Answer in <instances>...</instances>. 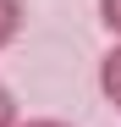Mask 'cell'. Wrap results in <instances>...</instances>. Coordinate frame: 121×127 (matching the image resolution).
Instances as JSON below:
<instances>
[{
	"label": "cell",
	"mask_w": 121,
	"mask_h": 127,
	"mask_svg": "<svg viewBox=\"0 0 121 127\" xmlns=\"http://www.w3.org/2000/svg\"><path fill=\"white\" fill-rule=\"evenodd\" d=\"M17 122H22V116H17V94L0 83V127H17Z\"/></svg>",
	"instance_id": "obj_4"
},
{
	"label": "cell",
	"mask_w": 121,
	"mask_h": 127,
	"mask_svg": "<svg viewBox=\"0 0 121 127\" xmlns=\"http://www.w3.org/2000/svg\"><path fill=\"white\" fill-rule=\"evenodd\" d=\"M22 22H28V6H22V0H0V50H6V44H17Z\"/></svg>",
	"instance_id": "obj_2"
},
{
	"label": "cell",
	"mask_w": 121,
	"mask_h": 127,
	"mask_svg": "<svg viewBox=\"0 0 121 127\" xmlns=\"http://www.w3.org/2000/svg\"><path fill=\"white\" fill-rule=\"evenodd\" d=\"M17 127H72V122H60V116H33V122H17Z\"/></svg>",
	"instance_id": "obj_5"
},
{
	"label": "cell",
	"mask_w": 121,
	"mask_h": 127,
	"mask_svg": "<svg viewBox=\"0 0 121 127\" xmlns=\"http://www.w3.org/2000/svg\"><path fill=\"white\" fill-rule=\"evenodd\" d=\"M99 94H105L116 111H121V39L99 55Z\"/></svg>",
	"instance_id": "obj_1"
},
{
	"label": "cell",
	"mask_w": 121,
	"mask_h": 127,
	"mask_svg": "<svg viewBox=\"0 0 121 127\" xmlns=\"http://www.w3.org/2000/svg\"><path fill=\"white\" fill-rule=\"evenodd\" d=\"M99 22L110 39H121V0H99Z\"/></svg>",
	"instance_id": "obj_3"
}]
</instances>
